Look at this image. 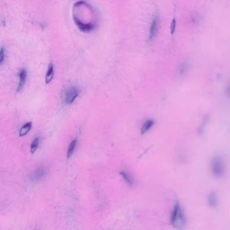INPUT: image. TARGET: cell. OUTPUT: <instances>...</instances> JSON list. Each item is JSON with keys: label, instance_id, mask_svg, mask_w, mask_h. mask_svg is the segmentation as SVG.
<instances>
[{"label": "cell", "instance_id": "13", "mask_svg": "<svg viewBox=\"0 0 230 230\" xmlns=\"http://www.w3.org/2000/svg\"><path fill=\"white\" fill-rule=\"evenodd\" d=\"M77 140L76 139L73 140L71 142V144H70L69 147L68 149V152H67V157L68 159L70 158L72 155L73 152H74V150H75V148H76V145H77Z\"/></svg>", "mask_w": 230, "mask_h": 230}, {"label": "cell", "instance_id": "5", "mask_svg": "<svg viewBox=\"0 0 230 230\" xmlns=\"http://www.w3.org/2000/svg\"><path fill=\"white\" fill-rule=\"evenodd\" d=\"M47 172V169L44 167H40L33 173L32 180L34 181H38L46 176Z\"/></svg>", "mask_w": 230, "mask_h": 230}, {"label": "cell", "instance_id": "14", "mask_svg": "<svg viewBox=\"0 0 230 230\" xmlns=\"http://www.w3.org/2000/svg\"><path fill=\"white\" fill-rule=\"evenodd\" d=\"M208 120H209V117L208 116H205L204 117L201 125L200 126L198 129V132L200 134H201L203 133L205 125L208 122Z\"/></svg>", "mask_w": 230, "mask_h": 230}, {"label": "cell", "instance_id": "12", "mask_svg": "<svg viewBox=\"0 0 230 230\" xmlns=\"http://www.w3.org/2000/svg\"><path fill=\"white\" fill-rule=\"evenodd\" d=\"M120 174L123 177V179H125V182L127 183V184H128L130 186L133 185L134 184L133 179L129 173H127L125 171H121L120 172Z\"/></svg>", "mask_w": 230, "mask_h": 230}, {"label": "cell", "instance_id": "16", "mask_svg": "<svg viewBox=\"0 0 230 230\" xmlns=\"http://www.w3.org/2000/svg\"><path fill=\"white\" fill-rule=\"evenodd\" d=\"M5 54L4 49L3 48H1V53H0V63L1 64H2L5 59Z\"/></svg>", "mask_w": 230, "mask_h": 230}, {"label": "cell", "instance_id": "4", "mask_svg": "<svg viewBox=\"0 0 230 230\" xmlns=\"http://www.w3.org/2000/svg\"><path fill=\"white\" fill-rule=\"evenodd\" d=\"M79 92L77 88L71 87L70 88L66 93L65 96V102L67 104H70L75 100L78 96Z\"/></svg>", "mask_w": 230, "mask_h": 230}, {"label": "cell", "instance_id": "11", "mask_svg": "<svg viewBox=\"0 0 230 230\" xmlns=\"http://www.w3.org/2000/svg\"><path fill=\"white\" fill-rule=\"evenodd\" d=\"M32 126V123L31 122H28V123L23 125L21 129H20V136L23 137L26 135L31 130Z\"/></svg>", "mask_w": 230, "mask_h": 230}, {"label": "cell", "instance_id": "18", "mask_svg": "<svg viewBox=\"0 0 230 230\" xmlns=\"http://www.w3.org/2000/svg\"><path fill=\"white\" fill-rule=\"evenodd\" d=\"M226 94L228 97L230 98V84L228 85L226 89Z\"/></svg>", "mask_w": 230, "mask_h": 230}, {"label": "cell", "instance_id": "6", "mask_svg": "<svg viewBox=\"0 0 230 230\" xmlns=\"http://www.w3.org/2000/svg\"><path fill=\"white\" fill-rule=\"evenodd\" d=\"M19 82L18 86L17 88V92H19L22 89L24 86V84L26 82L27 77V72L25 69L22 68L19 71Z\"/></svg>", "mask_w": 230, "mask_h": 230}, {"label": "cell", "instance_id": "15", "mask_svg": "<svg viewBox=\"0 0 230 230\" xmlns=\"http://www.w3.org/2000/svg\"><path fill=\"white\" fill-rule=\"evenodd\" d=\"M39 138H35L33 142L32 143L31 146V152L33 154L37 149L38 146Z\"/></svg>", "mask_w": 230, "mask_h": 230}, {"label": "cell", "instance_id": "1", "mask_svg": "<svg viewBox=\"0 0 230 230\" xmlns=\"http://www.w3.org/2000/svg\"><path fill=\"white\" fill-rule=\"evenodd\" d=\"M94 13L93 8L84 2L75 3L73 9V17L75 23L83 32H89L95 29L96 24L89 21V16Z\"/></svg>", "mask_w": 230, "mask_h": 230}, {"label": "cell", "instance_id": "2", "mask_svg": "<svg viewBox=\"0 0 230 230\" xmlns=\"http://www.w3.org/2000/svg\"><path fill=\"white\" fill-rule=\"evenodd\" d=\"M171 223L174 228H183L186 223V219L181 206L177 202L171 214Z\"/></svg>", "mask_w": 230, "mask_h": 230}, {"label": "cell", "instance_id": "9", "mask_svg": "<svg viewBox=\"0 0 230 230\" xmlns=\"http://www.w3.org/2000/svg\"><path fill=\"white\" fill-rule=\"evenodd\" d=\"M154 124V121L152 120H149L145 122L141 128V132L142 134H144L148 131H149L151 128L153 126Z\"/></svg>", "mask_w": 230, "mask_h": 230}, {"label": "cell", "instance_id": "8", "mask_svg": "<svg viewBox=\"0 0 230 230\" xmlns=\"http://www.w3.org/2000/svg\"><path fill=\"white\" fill-rule=\"evenodd\" d=\"M208 204L211 207H215L218 204V197L215 192H211L209 194L208 198Z\"/></svg>", "mask_w": 230, "mask_h": 230}, {"label": "cell", "instance_id": "3", "mask_svg": "<svg viewBox=\"0 0 230 230\" xmlns=\"http://www.w3.org/2000/svg\"><path fill=\"white\" fill-rule=\"evenodd\" d=\"M211 170L214 176L217 178L221 177L224 172V165L220 157H213L211 162Z\"/></svg>", "mask_w": 230, "mask_h": 230}, {"label": "cell", "instance_id": "17", "mask_svg": "<svg viewBox=\"0 0 230 230\" xmlns=\"http://www.w3.org/2000/svg\"><path fill=\"white\" fill-rule=\"evenodd\" d=\"M175 27H176V21L175 19L172 20V23L171 25V33L173 34L175 31Z\"/></svg>", "mask_w": 230, "mask_h": 230}, {"label": "cell", "instance_id": "7", "mask_svg": "<svg viewBox=\"0 0 230 230\" xmlns=\"http://www.w3.org/2000/svg\"><path fill=\"white\" fill-rule=\"evenodd\" d=\"M158 18H155L152 21L150 30V39L152 40L155 36L158 27Z\"/></svg>", "mask_w": 230, "mask_h": 230}, {"label": "cell", "instance_id": "10", "mask_svg": "<svg viewBox=\"0 0 230 230\" xmlns=\"http://www.w3.org/2000/svg\"><path fill=\"white\" fill-rule=\"evenodd\" d=\"M54 72L53 66L52 64H49V68H48L47 75H46V83L49 84V83L51 82V81H52L54 75Z\"/></svg>", "mask_w": 230, "mask_h": 230}]
</instances>
